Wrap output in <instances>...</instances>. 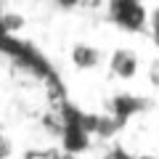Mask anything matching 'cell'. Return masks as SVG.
<instances>
[{
	"instance_id": "obj_7",
	"label": "cell",
	"mask_w": 159,
	"mask_h": 159,
	"mask_svg": "<svg viewBox=\"0 0 159 159\" xmlns=\"http://www.w3.org/2000/svg\"><path fill=\"white\" fill-rule=\"evenodd\" d=\"M8 154H11V143H8V141H6V138L0 135V159H6V157H8Z\"/></svg>"
},
{
	"instance_id": "obj_3",
	"label": "cell",
	"mask_w": 159,
	"mask_h": 159,
	"mask_svg": "<svg viewBox=\"0 0 159 159\" xmlns=\"http://www.w3.org/2000/svg\"><path fill=\"white\" fill-rule=\"evenodd\" d=\"M69 58H72V64L77 69L88 72V69H96L101 64V51L96 45H88V43H77L72 48V53H69Z\"/></svg>"
},
{
	"instance_id": "obj_2",
	"label": "cell",
	"mask_w": 159,
	"mask_h": 159,
	"mask_svg": "<svg viewBox=\"0 0 159 159\" xmlns=\"http://www.w3.org/2000/svg\"><path fill=\"white\" fill-rule=\"evenodd\" d=\"M109 69L119 80H133L138 74V53L130 48H117L109 58Z\"/></svg>"
},
{
	"instance_id": "obj_9",
	"label": "cell",
	"mask_w": 159,
	"mask_h": 159,
	"mask_svg": "<svg viewBox=\"0 0 159 159\" xmlns=\"http://www.w3.org/2000/svg\"><path fill=\"white\" fill-rule=\"evenodd\" d=\"M135 159H157V157H151V154H143V157H135Z\"/></svg>"
},
{
	"instance_id": "obj_8",
	"label": "cell",
	"mask_w": 159,
	"mask_h": 159,
	"mask_svg": "<svg viewBox=\"0 0 159 159\" xmlns=\"http://www.w3.org/2000/svg\"><path fill=\"white\" fill-rule=\"evenodd\" d=\"M8 34H11V32H8V27H6V19H3V13H0V43H3V40H6Z\"/></svg>"
},
{
	"instance_id": "obj_6",
	"label": "cell",
	"mask_w": 159,
	"mask_h": 159,
	"mask_svg": "<svg viewBox=\"0 0 159 159\" xmlns=\"http://www.w3.org/2000/svg\"><path fill=\"white\" fill-rule=\"evenodd\" d=\"M85 3V0H53V6L61 8V11H74V8H80Z\"/></svg>"
},
{
	"instance_id": "obj_4",
	"label": "cell",
	"mask_w": 159,
	"mask_h": 159,
	"mask_svg": "<svg viewBox=\"0 0 159 159\" xmlns=\"http://www.w3.org/2000/svg\"><path fill=\"white\" fill-rule=\"evenodd\" d=\"M148 34H151V43L159 48V6L148 11Z\"/></svg>"
},
{
	"instance_id": "obj_1",
	"label": "cell",
	"mask_w": 159,
	"mask_h": 159,
	"mask_svg": "<svg viewBox=\"0 0 159 159\" xmlns=\"http://www.w3.org/2000/svg\"><path fill=\"white\" fill-rule=\"evenodd\" d=\"M109 19L125 32H143L148 27V11L143 0H106Z\"/></svg>"
},
{
	"instance_id": "obj_5",
	"label": "cell",
	"mask_w": 159,
	"mask_h": 159,
	"mask_svg": "<svg viewBox=\"0 0 159 159\" xmlns=\"http://www.w3.org/2000/svg\"><path fill=\"white\" fill-rule=\"evenodd\" d=\"M3 19H6V27H8V32H11V34H13V32H19V29L24 27V19L19 16L16 11H11V13L6 11V13H3Z\"/></svg>"
}]
</instances>
